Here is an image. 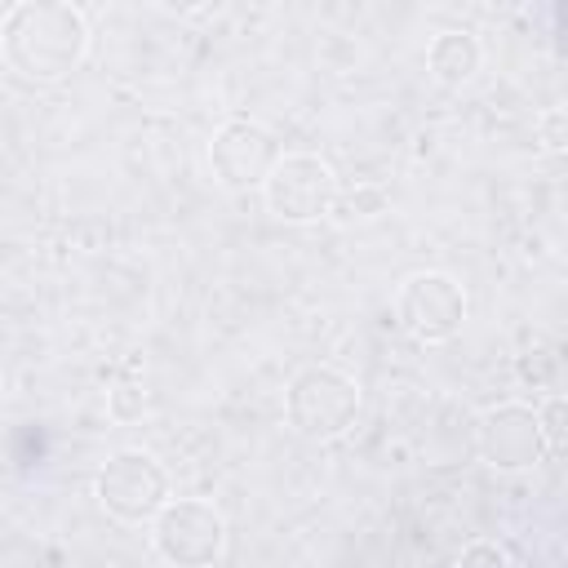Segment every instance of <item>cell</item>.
Returning <instances> with one entry per match:
<instances>
[{
	"instance_id": "6da1fadb",
	"label": "cell",
	"mask_w": 568,
	"mask_h": 568,
	"mask_svg": "<svg viewBox=\"0 0 568 568\" xmlns=\"http://www.w3.org/2000/svg\"><path fill=\"white\" fill-rule=\"evenodd\" d=\"M0 53L22 80H67L89 53V22L62 0H22L0 22Z\"/></svg>"
},
{
	"instance_id": "7a4b0ae2",
	"label": "cell",
	"mask_w": 568,
	"mask_h": 568,
	"mask_svg": "<svg viewBox=\"0 0 568 568\" xmlns=\"http://www.w3.org/2000/svg\"><path fill=\"white\" fill-rule=\"evenodd\" d=\"M284 413H288V426L297 435H306V439H337L359 417V386L342 368L311 364V368H302L288 382Z\"/></svg>"
},
{
	"instance_id": "3957f363",
	"label": "cell",
	"mask_w": 568,
	"mask_h": 568,
	"mask_svg": "<svg viewBox=\"0 0 568 568\" xmlns=\"http://www.w3.org/2000/svg\"><path fill=\"white\" fill-rule=\"evenodd\" d=\"M151 546L173 568H209L226 550V519L213 501L169 497L151 519Z\"/></svg>"
},
{
	"instance_id": "277c9868",
	"label": "cell",
	"mask_w": 568,
	"mask_h": 568,
	"mask_svg": "<svg viewBox=\"0 0 568 568\" xmlns=\"http://www.w3.org/2000/svg\"><path fill=\"white\" fill-rule=\"evenodd\" d=\"M93 493H98V506L120 519V524H151L160 515V506L169 501V475L164 466L142 453V448H124V453H111L93 479Z\"/></svg>"
},
{
	"instance_id": "5b68a950",
	"label": "cell",
	"mask_w": 568,
	"mask_h": 568,
	"mask_svg": "<svg viewBox=\"0 0 568 568\" xmlns=\"http://www.w3.org/2000/svg\"><path fill=\"white\" fill-rule=\"evenodd\" d=\"M262 195H266V209L280 217V222H320L333 213V200H337V173L328 160L311 155V151H293V155H280L275 169L266 173L262 182Z\"/></svg>"
},
{
	"instance_id": "8992f818",
	"label": "cell",
	"mask_w": 568,
	"mask_h": 568,
	"mask_svg": "<svg viewBox=\"0 0 568 568\" xmlns=\"http://www.w3.org/2000/svg\"><path fill=\"white\" fill-rule=\"evenodd\" d=\"M395 315H399L408 337L435 346V342H448V337L462 333V324H466V293L444 271H417V275H408L399 284Z\"/></svg>"
},
{
	"instance_id": "52a82bcc",
	"label": "cell",
	"mask_w": 568,
	"mask_h": 568,
	"mask_svg": "<svg viewBox=\"0 0 568 568\" xmlns=\"http://www.w3.org/2000/svg\"><path fill=\"white\" fill-rule=\"evenodd\" d=\"M280 155H284V151H280L275 133L262 129L257 120H226V124L213 133V142H209L213 178H217L226 191H253V186H262Z\"/></svg>"
},
{
	"instance_id": "ba28073f",
	"label": "cell",
	"mask_w": 568,
	"mask_h": 568,
	"mask_svg": "<svg viewBox=\"0 0 568 568\" xmlns=\"http://www.w3.org/2000/svg\"><path fill=\"white\" fill-rule=\"evenodd\" d=\"M479 457L493 470H532L546 457V439L537 426V408L528 404H497L479 417Z\"/></svg>"
},
{
	"instance_id": "9c48e42d",
	"label": "cell",
	"mask_w": 568,
	"mask_h": 568,
	"mask_svg": "<svg viewBox=\"0 0 568 568\" xmlns=\"http://www.w3.org/2000/svg\"><path fill=\"white\" fill-rule=\"evenodd\" d=\"M479 62H484V49H479V40H475L470 31H439V36L430 40V49H426L430 75H435L439 84H448V89L470 84L475 71H479Z\"/></svg>"
},
{
	"instance_id": "30bf717a",
	"label": "cell",
	"mask_w": 568,
	"mask_h": 568,
	"mask_svg": "<svg viewBox=\"0 0 568 568\" xmlns=\"http://www.w3.org/2000/svg\"><path fill=\"white\" fill-rule=\"evenodd\" d=\"M106 408H111V417H115V422H138V417L151 408V395H146V386H142V382H120V386L111 390Z\"/></svg>"
},
{
	"instance_id": "8fae6325",
	"label": "cell",
	"mask_w": 568,
	"mask_h": 568,
	"mask_svg": "<svg viewBox=\"0 0 568 568\" xmlns=\"http://www.w3.org/2000/svg\"><path fill=\"white\" fill-rule=\"evenodd\" d=\"M457 568H510V555H506L497 541L479 537V541L462 546V555H457Z\"/></svg>"
},
{
	"instance_id": "7c38bea8",
	"label": "cell",
	"mask_w": 568,
	"mask_h": 568,
	"mask_svg": "<svg viewBox=\"0 0 568 568\" xmlns=\"http://www.w3.org/2000/svg\"><path fill=\"white\" fill-rule=\"evenodd\" d=\"M537 142H541V151L568 146V111L564 106H550L546 115H537Z\"/></svg>"
},
{
	"instance_id": "4fadbf2b",
	"label": "cell",
	"mask_w": 568,
	"mask_h": 568,
	"mask_svg": "<svg viewBox=\"0 0 568 568\" xmlns=\"http://www.w3.org/2000/svg\"><path fill=\"white\" fill-rule=\"evenodd\" d=\"M564 417H568V404L555 395L546 399V408L537 413V426H541V439H546V453H559L564 448Z\"/></svg>"
},
{
	"instance_id": "5bb4252c",
	"label": "cell",
	"mask_w": 568,
	"mask_h": 568,
	"mask_svg": "<svg viewBox=\"0 0 568 568\" xmlns=\"http://www.w3.org/2000/svg\"><path fill=\"white\" fill-rule=\"evenodd\" d=\"M382 204H386V195H382L377 186H359V191H351L346 200H342V195L333 200V209H337L342 217H373Z\"/></svg>"
}]
</instances>
